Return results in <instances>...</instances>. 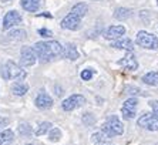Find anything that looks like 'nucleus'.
Wrapping results in <instances>:
<instances>
[{
    "mask_svg": "<svg viewBox=\"0 0 158 145\" xmlns=\"http://www.w3.org/2000/svg\"><path fill=\"white\" fill-rule=\"evenodd\" d=\"M80 23H81L80 16H77L76 13L70 11V13L61 20V27L66 30H77L78 27H80Z\"/></svg>",
    "mask_w": 158,
    "mask_h": 145,
    "instance_id": "9",
    "label": "nucleus"
},
{
    "mask_svg": "<svg viewBox=\"0 0 158 145\" xmlns=\"http://www.w3.org/2000/svg\"><path fill=\"white\" fill-rule=\"evenodd\" d=\"M124 33H125L124 26H121V24L111 26V27H108L107 31L104 33V37H106L107 40H117V39H120V37L124 34Z\"/></svg>",
    "mask_w": 158,
    "mask_h": 145,
    "instance_id": "13",
    "label": "nucleus"
},
{
    "mask_svg": "<svg viewBox=\"0 0 158 145\" xmlns=\"http://www.w3.org/2000/svg\"><path fill=\"white\" fill-rule=\"evenodd\" d=\"M34 104H36V107L39 110H48L53 107V98L46 91H41L34 100Z\"/></svg>",
    "mask_w": 158,
    "mask_h": 145,
    "instance_id": "11",
    "label": "nucleus"
},
{
    "mask_svg": "<svg viewBox=\"0 0 158 145\" xmlns=\"http://www.w3.org/2000/svg\"><path fill=\"white\" fill-rule=\"evenodd\" d=\"M143 83L147 85H158V72L150 71L143 77Z\"/></svg>",
    "mask_w": 158,
    "mask_h": 145,
    "instance_id": "18",
    "label": "nucleus"
},
{
    "mask_svg": "<svg viewBox=\"0 0 158 145\" xmlns=\"http://www.w3.org/2000/svg\"><path fill=\"white\" fill-rule=\"evenodd\" d=\"M157 4H158V0H157Z\"/></svg>",
    "mask_w": 158,
    "mask_h": 145,
    "instance_id": "31",
    "label": "nucleus"
},
{
    "mask_svg": "<svg viewBox=\"0 0 158 145\" xmlns=\"http://www.w3.org/2000/svg\"><path fill=\"white\" fill-rule=\"evenodd\" d=\"M117 64L124 67V68H127V70H137L138 68V61H137V58L134 57V54H132L131 51H127V56L123 57L121 60H118Z\"/></svg>",
    "mask_w": 158,
    "mask_h": 145,
    "instance_id": "12",
    "label": "nucleus"
},
{
    "mask_svg": "<svg viewBox=\"0 0 158 145\" xmlns=\"http://www.w3.org/2000/svg\"><path fill=\"white\" fill-rule=\"evenodd\" d=\"M135 41H137V44L143 48H148V50H157L158 48V39L154 34L144 31V30L137 33Z\"/></svg>",
    "mask_w": 158,
    "mask_h": 145,
    "instance_id": "4",
    "label": "nucleus"
},
{
    "mask_svg": "<svg viewBox=\"0 0 158 145\" xmlns=\"http://www.w3.org/2000/svg\"><path fill=\"white\" fill-rule=\"evenodd\" d=\"M2 2H3V3H6V2H10V0H2Z\"/></svg>",
    "mask_w": 158,
    "mask_h": 145,
    "instance_id": "30",
    "label": "nucleus"
},
{
    "mask_svg": "<svg viewBox=\"0 0 158 145\" xmlns=\"http://www.w3.org/2000/svg\"><path fill=\"white\" fill-rule=\"evenodd\" d=\"M6 125H9V120H7V118L0 117V130H2V128H4Z\"/></svg>",
    "mask_w": 158,
    "mask_h": 145,
    "instance_id": "29",
    "label": "nucleus"
},
{
    "mask_svg": "<svg viewBox=\"0 0 158 145\" xmlns=\"http://www.w3.org/2000/svg\"><path fill=\"white\" fill-rule=\"evenodd\" d=\"M124 127L123 122L115 115H108L104 124L101 125V134L107 138H114L117 135H123Z\"/></svg>",
    "mask_w": 158,
    "mask_h": 145,
    "instance_id": "2",
    "label": "nucleus"
},
{
    "mask_svg": "<svg viewBox=\"0 0 158 145\" xmlns=\"http://www.w3.org/2000/svg\"><path fill=\"white\" fill-rule=\"evenodd\" d=\"M63 56L67 57L69 60H77L78 58V51L74 44H67L66 48H63Z\"/></svg>",
    "mask_w": 158,
    "mask_h": 145,
    "instance_id": "16",
    "label": "nucleus"
},
{
    "mask_svg": "<svg viewBox=\"0 0 158 145\" xmlns=\"http://www.w3.org/2000/svg\"><path fill=\"white\" fill-rule=\"evenodd\" d=\"M34 53L41 63H48L63 56V46L59 41H39L34 44Z\"/></svg>",
    "mask_w": 158,
    "mask_h": 145,
    "instance_id": "1",
    "label": "nucleus"
},
{
    "mask_svg": "<svg viewBox=\"0 0 158 145\" xmlns=\"http://www.w3.org/2000/svg\"><path fill=\"white\" fill-rule=\"evenodd\" d=\"M137 125L148 131H158V120L152 114H143L137 121Z\"/></svg>",
    "mask_w": 158,
    "mask_h": 145,
    "instance_id": "7",
    "label": "nucleus"
},
{
    "mask_svg": "<svg viewBox=\"0 0 158 145\" xmlns=\"http://www.w3.org/2000/svg\"><path fill=\"white\" fill-rule=\"evenodd\" d=\"M84 102H85V98L81 94H73L61 102V107L64 111H73V110L81 107Z\"/></svg>",
    "mask_w": 158,
    "mask_h": 145,
    "instance_id": "5",
    "label": "nucleus"
},
{
    "mask_svg": "<svg viewBox=\"0 0 158 145\" xmlns=\"http://www.w3.org/2000/svg\"><path fill=\"white\" fill-rule=\"evenodd\" d=\"M61 138V131L59 128H50V132H48V139L52 142H57L60 141Z\"/></svg>",
    "mask_w": 158,
    "mask_h": 145,
    "instance_id": "23",
    "label": "nucleus"
},
{
    "mask_svg": "<svg viewBox=\"0 0 158 145\" xmlns=\"http://www.w3.org/2000/svg\"><path fill=\"white\" fill-rule=\"evenodd\" d=\"M2 77L4 80H23L27 77V72L15 61H7L2 68Z\"/></svg>",
    "mask_w": 158,
    "mask_h": 145,
    "instance_id": "3",
    "label": "nucleus"
},
{
    "mask_svg": "<svg viewBox=\"0 0 158 145\" xmlns=\"http://www.w3.org/2000/svg\"><path fill=\"white\" fill-rule=\"evenodd\" d=\"M130 16H131V11H130L128 9H125V7L117 9L115 13H114V19H117V20H125V19H128Z\"/></svg>",
    "mask_w": 158,
    "mask_h": 145,
    "instance_id": "22",
    "label": "nucleus"
},
{
    "mask_svg": "<svg viewBox=\"0 0 158 145\" xmlns=\"http://www.w3.org/2000/svg\"><path fill=\"white\" fill-rule=\"evenodd\" d=\"M39 34H40L41 37H52L53 36V33L47 29H40L39 30Z\"/></svg>",
    "mask_w": 158,
    "mask_h": 145,
    "instance_id": "28",
    "label": "nucleus"
},
{
    "mask_svg": "<svg viewBox=\"0 0 158 145\" xmlns=\"http://www.w3.org/2000/svg\"><path fill=\"white\" fill-rule=\"evenodd\" d=\"M137 104L138 100L137 98H128L127 101H124L121 107V114L124 120H132L137 114Z\"/></svg>",
    "mask_w": 158,
    "mask_h": 145,
    "instance_id": "6",
    "label": "nucleus"
},
{
    "mask_svg": "<svg viewBox=\"0 0 158 145\" xmlns=\"http://www.w3.org/2000/svg\"><path fill=\"white\" fill-rule=\"evenodd\" d=\"M150 105H151V108H152V115L158 120V101L157 100H152V101L150 102Z\"/></svg>",
    "mask_w": 158,
    "mask_h": 145,
    "instance_id": "27",
    "label": "nucleus"
},
{
    "mask_svg": "<svg viewBox=\"0 0 158 145\" xmlns=\"http://www.w3.org/2000/svg\"><path fill=\"white\" fill-rule=\"evenodd\" d=\"M37 60V56L34 53V48L31 47H23L22 53H20V64L23 67H30L33 65Z\"/></svg>",
    "mask_w": 158,
    "mask_h": 145,
    "instance_id": "8",
    "label": "nucleus"
},
{
    "mask_svg": "<svg viewBox=\"0 0 158 145\" xmlns=\"http://www.w3.org/2000/svg\"><path fill=\"white\" fill-rule=\"evenodd\" d=\"M113 48H118V50H125V51H132L134 50V44L130 39H123V40H115L114 43L111 44Z\"/></svg>",
    "mask_w": 158,
    "mask_h": 145,
    "instance_id": "14",
    "label": "nucleus"
},
{
    "mask_svg": "<svg viewBox=\"0 0 158 145\" xmlns=\"http://www.w3.org/2000/svg\"><path fill=\"white\" fill-rule=\"evenodd\" d=\"M19 132H20V135H23V137H30L33 131H31L29 124H20V125H19Z\"/></svg>",
    "mask_w": 158,
    "mask_h": 145,
    "instance_id": "25",
    "label": "nucleus"
},
{
    "mask_svg": "<svg viewBox=\"0 0 158 145\" xmlns=\"http://www.w3.org/2000/svg\"><path fill=\"white\" fill-rule=\"evenodd\" d=\"M53 124L48 122V121H44V122H41L39 127H37V130L34 131V134L37 135V137H41V135H44L46 132H48L50 131V128H52Z\"/></svg>",
    "mask_w": 158,
    "mask_h": 145,
    "instance_id": "21",
    "label": "nucleus"
},
{
    "mask_svg": "<svg viewBox=\"0 0 158 145\" xmlns=\"http://www.w3.org/2000/svg\"><path fill=\"white\" fill-rule=\"evenodd\" d=\"M71 11H73V13H76L77 16H80V17L83 19L85 14H87V11H88V6H87L85 3H77V4H74V6H73Z\"/></svg>",
    "mask_w": 158,
    "mask_h": 145,
    "instance_id": "20",
    "label": "nucleus"
},
{
    "mask_svg": "<svg viewBox=\"0 0 158 145\" xmlns=\"http://www.w3.org/2000/svg\"><path fill=\"white\" fill-rule=\"evenodd\" d=\"M15 139V132L11 130H4L0 132V145H6Z\"/></svg>",
    "mask_w": 158,
    "mask_h": 145,
    "instance_id": "19",
    "label": "nucleus"
},
{
    "mask_svg": "<svg viewBox=\"0 0 158 145\" xmlns=\"http://www.w3.org/2000/svg\"><path fill=\"white\" fill-rule=\"evenodd\" d=\"M9 37L13 40H23V39H26V31L24 30H15V31L9 33Z\"/></svg>",
    "mask_w": 158,
    "mask_h": 145,
    "instance_id": "24",
    "label": "nucleus"
},
{
    "mask_svg": "<svg viewBox=\"0 0 158 145\" xmlns=\"http://www.w3.org/2000/svg\"><path fill=\"white\" fill-rule=\"evenodd\" d=\"M93 74H94V71H93V70H83V71H81V78H83V80L84 81H88V80H91V77H93Z\"/></svg>",
    "mask_w": 158,
    "mask_h": 145,
    "instance_id": "26",
    "label": "nucleus"
},
{
    "mask_svg": "<svg viewBox=\"0 0 158 145\" xmlns=\"http://www.w3.org/2000/svg\"><path fill=\"white\" fill-rule=\"evenodd\" d=\"M20 23H22V16H20V13L16 10H10L3 19V29L9 30V29H11V27H15V26L20 24Z\"/></svg>",
    "mask_w": 158,
    "mask_h": 145,
    "instance_id": "10",
    "label": "nucleus"
},
{
    "mask_svg": "<svg viewBox=\"0 0 158 145\" xmlns=\"http://www.w3.org/2000/svg\"><path fill=\"white\" fill-rule=\"evenodd\" d=\"M22 7L26 11H37L40 7V0H22Z\"/></svg>",
    "mask_w": 158,
    "mask_h": 145,
    "instance_id": "15",
    "label": "nucleus"
},
{
    "mask_svg": "<svg viewBox=\"0 0 158 145\" xmlns=\"http://www.w3.org/2000/svg\"><path fill=\"white\" fill-rule=\"evenodd\" d=\"M27 91H29V85L26 83H15L11 85V93L15 95H19V97L27 94Z\"/></svg>",
    "mask_w": 158,
    "mask_h": 145,
    "instance_id": "17",
    "label": "nucleus"
}]
</instances>
